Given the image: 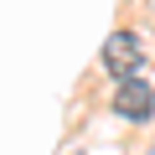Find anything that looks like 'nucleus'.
Listing matches in <instances>:
<instances>
[{"instance_id": "1", "label": "nucleus", "mask_w": 155, "mask_h": 155, "mask_svg": "<svg viewBox=\"0 0 155 155\" xmlns=\"http://www.w3.org/2000/svg\"><path fill=\"white\" fill-rule=\"evenodd\" d=\"M140 62H145V47H140L134 31H114V36L104 41V67H109L114 78H134Z\"/></svg>"}, {"instance_id": "2", "label": "nucleus", "mask_w": 155, "mask_h": 155, "mask_svg": "<svg viewBox=\"0 0 155 155\" xmlns=\"http://www.w3.org/2000/svg\"><path fill=\"white\" fill-rule=\"evenodd\" d=\"M150 109H155V88H150V83L124 78V83L114 88V114H124V119H145Z\"/></svg>"}]
</instances>
